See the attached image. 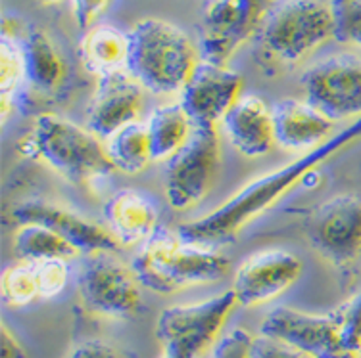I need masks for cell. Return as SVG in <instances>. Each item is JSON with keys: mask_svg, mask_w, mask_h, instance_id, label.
Returning a JSON list of instances; mask_svg holds the SVG:
<instances>
[{"mask_svg": "<svg viewBox=\"0 0 361 358\" xmlns=\"http://www.w3.org/2000/svg\"><path fill=\"white\" fill-rule=\"evenodd\" d=\"M81 62L89 73L98 77L126 71L129 58V33L110 25L92 27L81 42Z\"/></svg>", "mask_w": 361, "mask_h": 358, "instance_id": "44dd1931", "label": "cell"}, {"mask_svg": "<svg viewBox=\"0 0 361 358\" xmlns=\"http://www.w3.org/2000/svg\"><path fill=\"white\" fill-rule=\"evenodd\" d=\"M20 150L44 161L73 184H85L116 171L106 146L94 132L50 113L35 119L33 131L21 140Z\"/></svg>", "mask_w": 361, "mask_h": 358, "instance_id": "277c9868", "label": "cell"}, {"mask_svg": "<svg viewBox=\"0 0 361 358\" xmlns=\"http://www.w3.org/2000/svg\"><path fill=\"white\" fill-rule=\"evenodd\" d=\"M12 219L20 224H42L54 230L63 240L71 243L79 253H92V251H118L119 241L110 230L100 226L97 222L85 219L75 211H70L62 205L50 201L27 200L16 203L12 207Z\"/></svg>", "mask_w": 361, "mask_h": 358, "instance_id": "9a60e30c", "label": "cell"}, {"mask_svg": "<svg viewBox=\"0 0 361 358\" xmlns=\"http://www.w3.org/2000/svg\"><path fill=\"white\" fill-rule=\"evenodd\" d=\"M273 0H212L200 20V58L212 63L229 62L236 50L264 25Z\"/></svg>", "mask_w": 361, "mask_h": 358, "instance_id": "9c48e42d", "label": "cell"}, {"mask_svg": "<svg viewBox=\"0 0 361 358\" xmlns=\"http://www.w3.org/2000/svg\"><path fill=\"white\" fill-rule=\"evenodd\" d=\"M198 62L190 37L169 21L148 18L129 31L127 71L154 94L183 90Z\"/></svg>", "mask_w": 361, "mask_h": 358, "instance_id": "3957f363", "label": "cell"}, {"mask_svg": "<svg viewBox=\"0 0 361 358\" xmlns=\"http://www.w3.org/2000/svg\"><path fill=\"white\" fill-rule=\"evenodd\" d=\"M333 39L331 8L321 0H279L259 29V44L277 63H296Z\"/></svg>", "mask_w": 361, "mask_h": 358, "instance_id": "5b68a950", "label": "cell"}, {"mask_svg": "<svg viewBox=\"0 0 361 358\" xmlns=\"http://www.w3.org/2000/svg\"><path fill=\"white\" fill-rule=\"evenodd\" d=\"M250 358H313L312 354L300 351L296 347L277 341V339L259 335L252 341Z\"/></svg>", "mask_w": 361, "mask_h": 358, "instance_id": "4dcf8cb0", "label": "cell"}, {"mask_svg": "<svg viewBox=\"0 0 361 358\" xmlns=\"http://www.w3.org/2000/svg\"><path fill=\"white\" fill-rule=\"evenodd\" d=\"M41 4H56V2H60V0H39Z\"/></svg>", "mask_w": 361, "mask_h": 358, "instance_id": "e575fe53", "label": "cell"}, {"mask_svg": "<svg viewBox=\"0 0 361 358\" xmlns=\"http://www.w3.org/2000/svg\"><path fill=\"white\" fill-rule=\"evenodd\" d=\"M252 341L254 338L248 331L235 328L219 338L214 349V358H250Z\"/></svg>", "mask_w": 361, "mask_h": 358, "instance_id": "f546056e", "label": "cell"}, {"mask_svg": "<svg viewBox=\"0 0 361 358\" xmlns=\"http://www.w3.org/2000/svg\"><path fill=\"white\" fill-rule=\"evenodd\" d=\"M238 305L233 290L192 305L161 310L156 335L167 357L198 358L214 345L227 318Z\"/></svg>", "mask_w": 361, "mask_h": 358, "instance_id": "8992f818", "label": "cell"}, {"mask_svg": "<svg viewBox=\"0 0 361 358\" xmlns=\"http://www.w3.org/2000/svg\"><path fill=\"white\" fill-rule=\"evenodd\" d=\"M271 113L275 124V142L286 150H304L307 153L334 136V121L307 102L281 100Z\"/></svg>", "mask_w": 361, "mask_h": 358, "instance_id": "e0dca14e", "label": "cell"}, {"mask_svg": "<svg viewBox=\"0 0 361 358\" xmlns=\"http://www.w3.org/2000/svg\"><path fill=\"white\" fill-rule=\"evenodd\" d=\"M312 248L334 267H350L361 257V198L338 196L321 203L306 226Z\"/></svg>", "mask_w": 361, "mask_h": 358, "instance_id": "30bf717a", "label": "cell"}, {"mask_svg": "<svg viewBox=\"0 0 361 358\" xmlns=\"http://www.w3.org/2000/svg\"><path fill=\"white\" fill-rule=\"evenodd\" d=\"M164 358H173V357H167V354H166V357H164Z\"/></svg>", "mask_w": 361, "mask_h": 358, "instance_id": "d590c367", "label": "cell"}, {"mask_svg": "<svg viewBox=\"0 0 361 358\" xmlns=\"http://www.w3.org/2000/svg\"><path fill=\"white\" fill-rule=\"evenodd\" d=\"M106 153L116 171L137 174L152 163L146 124L131 123L106 138Z\"/></svg>", "mask_w": 361, "mask_h": 358, "instance_id": "603a6c76", "label": "cell"}, {"mask_svg": "<svg viewBox=\"0 0 361 358\" xmlns=\"http://www.w3.org/2000/svg\"><path fill=\"white\" fill-rule=\"evenodd\" d=\"M68 358H126L118 349H114L111 345L98 341V339H90L83 341L68 354Z\"/></svg>", "mask_w": 361, "mask_h": 358, "instance_id": "1f68e13d", "label": "cell"}, {"mask_svg": "<svg viewBox=\"0 0 361 358\" xmlns=\"http://www.w3.org/2000/svg\"><path fill=\"white\" fill-rule=\"evenodd\" d=\"M2 299L10 307H23V305H29L35 299H41L33 262L21 261L4 270V274H2Z\"/></svg>", "mask_w": 361, "mask_h": 358, "instance_id": "d4e9b609", "label": "cell"}, {"mask_svg": "<svg viewBox=\"0 0 361 358\" xmlns=\"http://www.w3.org/2000/svg\"><path fill=\"white\" fill-rule=\"evenodd\" d=\"M0 358H27L20 341L6 326H2V335H0Z\"/></svg>", "mask_w": 361, "mask_h": 358, "instance_id": "836d02e7", "label": "cell"}, {"mask_svg": "<svg viewBox=\"0 0 361 358\" xmlns=\"http://www.w3.org/2000/svg\"><path fill=\"white\" fill-rule=\"evenodd\" d=\"M16 253L23 261L39 262V261H70L79 253L71 243L58 236L54 230L42 226V224H21L14 234Z\"/></svg>", "mask_w": 361, "mask_h": 358, "instance_id": "cb8c5ba5", "label": "cell"}, {"mask_svg": "<svg viewBox=\"0 0 361 358\" xmlns=\"http://www.w3.org/2000/svg\"><path fill=\"white\" fill-rule=\"evenodd\" d=\"M244 79L221 63L200 60L180 90V106L195 124H216L243 98Z\"/></svg>", "mask_w": 361, "mask_h": 358, "instance_id": "4fadbf2b", "label": "cell"}, {"mask_svg": "<svg viewBox=\"0 0 361 358\" xmlns=\"http://www.w3.org/2000/svg\"><path fill=\"white\" fill-rule=\"evenodd\" d=\"M341 324L342 343L348 351L361 354V290L334 312Z\"/></svg>", "mask_w": 361, "mask_h": 358, "instance_id": "83f0119b", "label": "cell"}, {"mask_svg": "<svg viewBox=\"0 0 361 358\" xmlns=\"http://www.w3.org/2000/svg\"><path fill=\"white\" fill-rule=\"evenodd\" d=\"M231 262L214 249L188 243L166 228L154 232L139 255L133 261V270L142 288L156 293H175L190 286L219 282L229 274Z\"/></svg>", "mask_w": 361, "mask_h": 358, "instance_id": "7a4b0ae2", "label": "cell"}, {"mask_svg": "<svg viewBox=\"0 0 361 358\" xmlns=\"http://www.w3.org/2000/svg\"><path fill=\"white\" fill-rule=\"evenodd\" d=\"M221 165V140L216 124H195L179 152L167 159L166 196L169 205L185 211L198 205L214 186Z\"/></svg>", "mask_w": 361, "mask_h": 358, "instance_id": "52a82bcc", "label": "cell"}, {"mask_svg": "<svg viewBox=\"0 0 361 358\" xmlns=\"http://www.w3.org/2000/svg\"><path fill=\"white\" fill-rule=\"evenodd\" d=\"M104 219L119 245H133L146 241L158 230L160 211L152 198L127 188L106 201Z\"/></svg>", "mask_w": 361, "mask_h": 358, "instance_id": "d6986e66", "label": "cell"}, {"mask_svg": "<svg viewBox=\"0 0 361 358\" xmlns=\"http://www.w3.org/2000/svg\"><path fill=\"white\" fill-rule=\"evenodd\" d=\"M262 335L296 347L313 358H361L342 343L341 324L333 314H310L277 307L265 317Z\"/></svg>", "mask_w": 361, "mask_h": 358, "instance_id": "7c38bea8", "label": "cell"}, {"mask_svg": "<svg viewBox=\"0 0 361 358\" xmlns=\"http://www.w3.org/2000/svg\"><path fill=\"white\" fill-rule=\"evenodd\" d=\"M195 123L180 103L161 106L146 123L152 161H164L179 152L192 134Z\"/></svg>", "mask_w": 361, "mask_h": 358, "instance_id": "7402d4cb", "label": "cell"}, {"mask_svg": "<svg viewBox=\"0 0 361 358\" xmlns=\"http://www.w3.org/2000/svg\"><path fill=\"white\" fill-rule=\"evenodd\" d=\"M361 136V119L354 121L352 127L336 132L325 144L304 153L302 158L288 165L271 171L257 180L236 192L231 200L214 209L212 213L202 215L195 221L180 224L179 236L188 243H196L202 248H214L229 243L238 236L244 226H248L254 219L267 211L275 201L285 196L288 190L300 184L312 174L315 167H319L325 159L342 150L344 146Z\"/></svg>", "mask_w": 361, "mask_h": 358, "instance_id": "6da1fadb", "label": "cell"}, {"mask_svg": "<svg viewBox=\"0 0 361 358\" xmlns=\"http://www.w3.org/2000/svg\"><path fill=\"white\" fill-rule=\"evenodd\" d=\"M310 106L331 121L361 119V62L355 58H326L302 77Z\"/></svg>", "mask_w": 361, "mask_h": 358, "instance_id": "8fae6325", "label": "cell"}, {"mask_svg": "<svg viewBox=\"0 0 361 358\" xmlns=\"http://www.w3.org/2000/svg\"><path fill=\"white\" fill-rule=\"evenodd\" d=\"M110 4V0H73V14L79 23V27H90L98 15L104 12Z\"/></svg>", "mask_w": 361, "mask_h": 358, "instance_id": "d6a6232c", "label": "cell"}, {"mask_svg": "<svg viewBox=\"0 0 361 358\" xmlns=\"http://www.w3.org/2000/svg\"><path fill=\"white\" fill-rule=\"evenodd\" d=\"M142 110V87L129 71L98 77L87 119L97 136L110 138L114 132L135 123Z\"/></svg>", "mask_w": 361, "mask_h": 358, "instance_id": "2e32d148", "label": "cell"}, {"mask_svg": "<svg viewBox=\"0 0 361 358\" xmlns=\"http://www.w3.org/2000/svg\"><path fill=\"white\" fill-rule=\"evenodd\" d=\"M35 264L37 286H39V295L41 299L56 297L68 283V261L54 259V261H39Z\"/></svg>", "mask_w": 361, "mask_h": 358, "instance_id": "f1b7e54d", "label": "cell"}, {"mask_svg": "<svg viewBox=\"0 0 361 358\" xmlns=\"http://www.w3.org/2000/svg\"><path fill=\"white\" fill-rule=\"evenodd\" d=\"M25 83V65H23V52L18 42H14L8 34L2 37L0 44V92L2 100H10L14 96V90Z\"/></svg>", "mask_w": 361, "mask_h": 358, "instance_id": "4316f807", "label": "cell"}, {"mask_svg": "<svg viewBox=\"0 0 361 358\" xmlns=\"http://www.w3.org/2000/svg\"><path fill=\"white\" fill-rule=\"evenodd\" d=\"M77 288L90 314L127 318L140 309V282L116 251L87 253L79 267Z\"/></svg>", "mask_w": 361, "mask_h": 358, "instance_id": "ba28073f", "label": "cell"}, {"mask_svg": "<svg viewBox=\"0 0 361 358\" xmlns=\"http://www.w3.org/2000/svg\"><path fill=\"white\" fill-rule=\"evenodd\" d=\"M25 83L41 94L54 92L66 77V62L50 37L41 29H31L21 42Z\"/></svg>", "mask_w": 361, "mask_h": 358, "instance_id": "ffe728a7", "label": "cell"}, {"mask_svg": "<svg viewBox=\"0 0 361 358\" xmlns=\"http://www.w3.org/2000/svg\"><path fill=\"white\" fill-rule=\"evenodd\" d=\"M333 15V39L361 46V0H329Z\"/></svg>", "mask_w": 361, "mask_h": 358, "instance_id": "484cf974", "label": "cell"}, {"mask_svg": "<svg viewBox=\"0 0 361 358\" xmlns=\"http://www.w3.org/2000/svg\"><path fill=\"white\" fill-rule=\"evenodd\" d=\"M231 144L246 158H262L273 150L275 124L273 113L257 96H243L223 119Z\"/></svg>", "mask_w": 361, "mask_h": 358, "instance_id": "ac0fdd59", "label": "cell"}, {"mask_svg": "<svg viewBox=\"0 0 361 358\" xmlns=\"http://www.w3.org/2000/svg\"><path fill=\"white\" fill-rule=\"evenodd\" d=\"M304 264L285 249H267L240 262L233 278V293L238 305L256 307L285 293L302 274Z\"/></svg>", "mask_w": 361, "mask_h": 358, "instance_id": "5bb4252c", "label": "cell"}]
</instances>
